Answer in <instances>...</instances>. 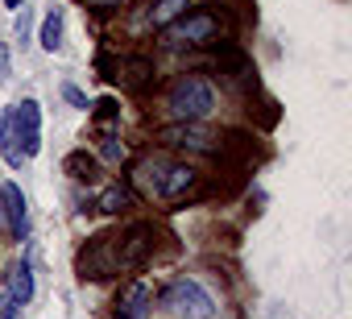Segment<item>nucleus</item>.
I'll use <instances>...</instances> for the list:
<instances>
[{
  "label": "nucleus",
  "instance_id": "412c9836",
  "mask_svg": "<svg viewBox=\"0 0 352 319\" xmlns=\"http://www.w3.org/2000/svg\"><path fill=\"white\" fill-rule=\"evenodd\" d=\"M5 79H9V46L0 42V83H5Z\"/></svg>",
  "mask_w": 352,
  "mask_h": 319
},
{
  "label": "nucleus",
  "instance_id": "9d476101",
  "mask_svg": "<svg viewBox=\"0 0 352 319\" xmlns=\"http://www.w3.org/2000/svg\"><path fill=\"white\" fill-rule=\"evenodd\" d=\"M17 307H25L30 298H34V270H30V257H21V261H13V270H9V290H5Z\"/></svg>",
  "mask_w": 352,
  "mask_h": 319
},
{
  "label": "nucleus",
  "instance_id": "f03ea898",
  "mask_svg": "<svg viewBox=\"0 0 352 319\" xmlns=\"http://www.w3.org/2000/svg\"><path fill=\"white\" fill-rule=\"evenodd\" d=\"M162 307H166L174 319H212V315H216V298H212L195 278L170 282L166 294H162Z\"/></svg>",
  "mask_w": 352,
  "mask_h": 319
},
{
  "label": "nucleus",
  "instance_id": "dca6fc26",
  "mask_svg": "<svg viewBox=\"0 0 352 319\" xmlns=\"http://www.w3.org/2000/svg\"><path fill=\"white\" fill-rule=\"evenodd\" d=\"M187 13V0H157L153 5V25L162 30V25H170L174 17H183Z\"/></svg>",
  "mask_w": 352,
  "mask_h": 319
},
{
  "label": "nucleus",
  "instance_id": "1a4fd4ad",
  "mask_svg": "<svg viewBox=\"0 0 352 319\" xmlns=\"http://www.w3.org/2000/svg\"><path fill=\"white\" fill-rule=\"evenodd\" d=\"M195 183H199V170H191V166H166L157 195H162V199H183Z\"/></svg>",
  "mask_w": 352,
  "mask_h": 319
},
{
  "label": "nucleus",
  "instance_id": "39448f33",
  "mask_svg": "<svg viewBox=\"0 0 352 319\" xmlns=\"http://www.w3.org/2000/svg\"><path fill=\"white\" fill-rule=\"evenodd\" d=\"M13 124H17L21 153L34 157V153L42 149V104H38V100H21V104H13Z\"/></svg>",
  "mask_w": 352,
  "mask_h": 319
},
{
  "label": "nucleus",
  "instance_id": "9b49d317",
  "mask_svg": "<svg viewBox=\"0 0 352 319\" xmlns=\"http://www.w3.org/2000/svg\"><path fill=\"white\" fill-rule=\"evenodd\" d=\"M0 153H5V162H9L13 170H21L25 153H21V145H17V124H13V108H5V112H0Z\"/></svg>",
  "mask_w": 352,
  "mask_h": 319
},
{
  "label": "nucleus",
  "instance_id": "a211bd4d",
  "mask_svg": "<svg viewBox=\"0 0 352 319\" xmlns=\"http://www.w3.org/2000/svg\"><path fill=\"white\" fill-rule=\"evenodd\" d=\"M63 96H67V104H75V108H87V96H83L75 83H63Z\"/></svg>",
  "mask_w": 352,
  "mask_h": 319
},
{
  "label": "nucleus",
  "instance_id": "f8f14e48",
  "mask_svg": "<svg viewBox=\"0 0 352 319\" xmlns=\"http://www.w3.org/2000/svg\"><path fill=\"white\" fill-rule=\"evenodd\" d=\"M38 46L42 50H58L63 46V9H50L46 17H42V30H38Z\"/></svg>",
  "mask_w": 352,
  "mask_h": 319
},
{
  "label": "nucleus",
  "instance_id": "f257e3e1",
  "mask_svg": "<svg viewBox=\"0 0 352 319\" xmlns=\"http://www.w3.org/2000/svg\"><path fill=\"white\" fill-rule=\"evenodd\" d=\"M166 108H170L174 120H204L216 108V91H212V83L204 75H183V79L170 83Z\"/></svg>",
  "mask_w": 352,
  "mask_h": 319
},
{
  "label": "nucleus",
  "instance_id": "7ed1b4c3",
  "mask_svg": "<svg viewBox=\"0 0 352 319\" xmlns=\"http://www.w3.org/2000/svg\"><path fill=\"white\" fill-rule=\"evenodd\" d=\"M220 34V17L208 13V9H195V13H183L174 17L170 25H162V42L166 46H204Z\"/></svg>",
  "mask_w": 352,
  "mask_h": 319
},
{
  "label": "nucleus",
  "instance_id": "6e6552de",
  "mask_svg": "<svg viewBox=\"0 0 352 319\" xmlns=\"http://www.w3.org/2000/svg\"><path fill=\"white\" fill-rule=\"evenodd\" d=\"M153 311V294L145 282H129L124 294L116 298V319H149Z\"/></svg>",
  "mask_w": 352,
  "mask_h": 319
},
{
  "label": "nucleus",
  "instance_id": "2eb2a0df",
  "mask_svg": "<svg viewBox=\"0 0 352 319\" xmlns=\"http://www.w3.org/2000/svg\"><path fill=\"white\" fill-rule=\"evenodd\" d=\"M129 204H133V191H129V187H108L96 208H100V212H124Z\"/></svg>",
  "mask_w": 352,
  "mask_h": 319
},
{
  "label": "nucleus",
  "instance_id": "4468645a",
  "mask_svg": "<svg viewBox=\"0 0 352 319\" xmlns=\"http://www.w3.org/2000/svg\"><path fill=\"white\" fill-rule=\"evenodd\" d=\"M116 71H120L133 87H145V83H149V75H153V63H149V58H124Z\"/></svg>",
  "mask_w": 352,
  "mask_h": 319
},
{
  "label": "nucleus",
  "instance_id": "423d86ee",
  "mask_svg": "<svg viewBox=\"0 0 352 319\" xmlns=\"http://www.w3.org/2000/svg\"><path fill=\"white\" fill-rule=\"evenodd\" d=\"M149 253H153V228L149 224H133L129 236L116 249V265L112 270H137V265H145Z\"/></svg>",
  "mask_w": 352,
  "mask_h": 319
},
{
  "label": "nucleus",
  "instance_id": "f3484780",
  "mask_svg": "<svg viewBox=\"0 0 352 319\" xmlns=\"http://www.w3.org/2000/svg\"><path fill=\"white\" fill-rule=\"evenodd\" d=\"M96 116H100V120H112V116H120V108H116V100H112V96H104V100H96Z\"/></svg>",
  "mask_w": 352,
  "mask_h": 319
},
{
  "label": "nucleus",
  "instance_id": "20e7f679",
  "mask_svg": "<svg viewBox=\"0 0 352 319\" xmlns=\"http://www.w3.org/2000/svg\"><path fill=\"white\" fill-rule=\"evenodd\" d=\"M162 141H166V145H174V149H191V153H212L220 137H216L212 129H204L199 120H179V124L162 129Z\"/></svg>",
  "mask_w": 352,
  "mask_h": 319
},
{
  "label": "nucleus",
  "instance_id": "ddd939ff",
  "mask_svg": "<svg viewBox=\"0 0 352 319\" xmlns=\"http://www.w3.org/2000/svg\"><path fill=\"white\" fill-rule=\"evenodd\" d=\"M67 175L79 179V183H91V179H100V166H96V157H91L87 149H75V153L67 157Z\"/></svg>",
  "mask_w": 352,
  "mask_h": 319
},
{
  "label": "nucleus",
  "instance_id": "6ab92c4d",
  "mask_svg": "<svg viewBox=\"0 0 352 319\" xmlns=\"http://www.w3.org/2000/svg\"><path fill=\"white\" fill-rule=\"evenodd\" d=\"M100 153L108 157V162H120V145H116V137H104V145H100Z\"/></svg>",
  "mask_w": 352,
  "mask_h": 319
},
{
  "label": "nucleus",
  "instance_id": "4be33fe9",
  "mask_svg": "<svg viewBox=\"0 0 352 319\" xmlns=\"http://www.w3.org/2000/svg\"><path fill=\"white\" fill-rule=\"evenodd\" d=\"M87 5H96V9H116L120 0H87Z\"/></svg>",
  "mask_w": 352,
  "mask_h": 319
},
{
  "label": "nucleus",
  "instance_id": "5701e85b",
  "mask_svg": "<svg viewBox=\"0 0 352 319\" xmlns=\"http://www.w3.org/2000/svg\"><path fill=\"white\" fill-rule=\"evenodd\" d=\"M5 5H9V9H21V5H25V0H5Z\"/></svg>",
  "mask_w": 352,
  "mask_h": 319
},
{
  "label": "nucleus",
  "instance_id": "0eeeda50",
  "mask_svg": "<svg viewBox=\"0 0 352 319\" xmlns=\"http://www.w3.org/2000/svg\"><path fill=\"white\" fill-rule=\"evenodd\" d=\"M0 208H5V220H9L13 236L25 241V236H30V208H25V195H21L17 183H5V187H0Z\"/></svg>",
  "mask_w": 352,
  "mask_h": 319
},
{
  "label": "nucleus",
  "instance_id": "aec40b11",
  "mask_svg": "<svg viewBox=\"0 0 352 319\" xmlns=\"http://www.w3.org/2000/svg\"><path fill=\"white\" fill-rule=\"evenodd\" d=\"M13 315H17V302L5 294V298H0V319H13Z\"/></svg>",
  "mask_w": 352,
  "mask_h": 319
}]
</instances>
